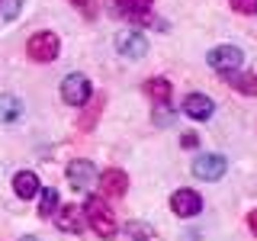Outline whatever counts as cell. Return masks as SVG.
Listing matches in <instances>:
<instances>
[{"instance_id": "obj_1", "label": "cell", "mask_w": 257, "mask_h": 241, "mask_svg": "<svg viewBox=\"0 0 257 241\" xmlns=\"http://www.w3.org/2000/svg\"><path fill=\"white\" fill-rule=\"evenodd\" d=\"M84 215H87L90 228H93L100 238H112V235H116V215H112V209L103 203L100 196H90V199H87Z\"/></svg>"}, {"instance_id": "obj_2", "label": "cell", "mask_w": 257, "mask_h": 241, "mask_svg": "<svg viewBox=\"0 0 257 241\" xmlns=\"http://www.w3.org/2000/svg\"><path fill=\"white\" fill-rule=\"evenodd\" d=\"M26 52H29L32 61H55L58 52H61V39L55 36V32H36V36L29 39Z\"/></svg>"}, {"instance_id": "obj_3", "label": "cell", "mask_w": 257, "mask_h": 241, "mask_svg": "<svg viewBox=\"0 0 257 241\" xmlns=\"http://www.w3.org/2000/svg\"><path fill=\"white\" fill-rule=\"evenodd\" d=\"M241 61H244V55H241L238 45H215L212 52H209V68H215L219 74H231V71H238Z\"/></svg>"}, {"instance_id": "obj_4", "label": "cell", "mask_w": 257, "mask_h": 241, "mask_svg": "<svg viewBox=\"0 0 257 241\" xmlns=\"http://www.w3.org/2000/svg\"><path fill=\"white\" fill-rule=\"evenodd\" d=\"M61 100L68 106H84L90 100V80L84 74H68L61 80Z\"/></svg>"}, {"instance_id": "obj_5", "label": "cell", "mask_w": 257, "mask_h": 241, "mask_svg": "<svg viewBox=\"0 0 257 241\" xmlns=\"http://www.w3.org/2000/svg\"><path fill=\"white\" fill-rule=\"evenodd\" d=\"M225 171H228V161L222 155H196V161H193L196 180H222Z\"/></svg>"}, {"instance_id": "obj_6", "label": "cell", "mask_w": 257, "mask_h": 241, "mask_svg": "<svg viewBox=\"0 0 257 241\" xmlns=\"http://www.w3.org/2000/svg\"><path fill=\"white\" fill-rule=\"evenodd\" d=\"M96 180H100V174H96V167L90 164V161L80 158V161H71L68 164V183L74 190H90Z\"/></svg>"}, {"instance_id": "obj_7", "label": "cell", "mask_w": 257, "mask_h": 241, "mask_svg": "<svg viewBox=\"0 0 257 241\" xmlns=\"http://www.w3.org/2000/svg\"><path fill=\"white\" fill-rule=\"evenodd\" d=\"M116 48H119V55H125V58H142V55L148 52V39H145L142 32H135V29H125V32L116 36Z\"/></svg>"}, {"instance_id": "obj_8", "label": "cell", "mask_w": 257, "mask_h": 241, "mask_svg": "<svg viewBox=\"0 0 257 241\" xmlns=\"http://www.w3.org/2000/svg\"><path fill=\"white\" fill-rule=\"evenodd\" d=\"M96 183H100L103 196L119 199V196H125V190H128V174L119 171V167H109V171H103V177H100Z\"/></svg>"}, {"instance_id": "obj_9", "label": "cell", "mask_w": 257, "mask_h": 241, "mask_svg": "<svg viewBox=\"0 0 257 241\" xmlns=\"http://www.w3.org/2000/svg\"><path fill=\"white\" fill-rule=\"evenodd\" d=\"M84 209L80 206H61L55 209V225H58L61 231H68V235H80V228H84Z\"/></svg>"}, {"instance_id": "obj_10", "label": "cell", "mask_w": 257, "mask_h": 241, "mask_svg": "<svg viewBox=\"0 0 257 241\" xmlns=\"http://www.w3.org/2000/svg\"><path fill=\"white\" fill-rule=\"evenodd\" d=\"M171 209L177 215H183V219H190V215H199V209H203V199H199L196 190H177L171 196Z\"/></svg>"}, {"instance_id": "obj_11", "label": "cell", "mask_w": 257, "mask_h": 241, "mask_svg": "<svg viewBox=\"0 0 257 241\" xmlns=\"http://www.w3.org/2000/svg\"><path fill=\"white\" fill-rule=\"evenodd\" d=\"M212 100H209L206 93H190L187 100H183V112H187L190 119H196V123H203V119L212 116Z\"/></svg>"}, {"instance_id": "obj_12", "label": "cell", "mask_w": 257, "mask_h": 241, "mask_svg": "<svg viewBox=\"0 0 257 241\" xmlns=\"http://www.w3.org/2000/svg\"><path fill=\"white\" fill-rule=\"evenodd\" d=\"M13 193L20 199H32L39 193V177L32 174V171H20V174L13 177Z\"/></svg>"}, {"instance_id": "obj_13", "label": "cell", "mask_w": 257, "mask_h": 241, "mask_svg": "<svg viewBox=\"0 0 257 241\" xmlns=\"http://www.w3.org/2000/svg\"><path fill=\"white\" fill-rule=\"evenodd\" d=\"M145 93H148L151 100L158 103V106H167V103H171V80H167V77H151V80H145Z\"/></svg>"}, {"instance_id": "obj_14", "label": "cell", "mask_w": 257, "mask_h": 241, "mask_svg": "<svg viewBox=\"0 0 257 241\" xmlns=\"http://www.w3.org/2000/svg\"><path fill=\"white\" fill-rule=\"evenodd\" d=\"M23 116V103L13 93H0V123H16Z\"/></svg>"}, {"instance_id": "obj_15", "label": "cell", "mask_w": 257, "mask_h": 241, "mask_svg": "<svg viewBox=\"0 0 257 241\" xmlns=\"http://www.w3.org/2000/svg\"><path fill=\"white\" fill-rule=\"evenodd\" d=\"M116 7L128 16V20H142V16L151 10V0H116Z\"/></svg>"}, {"instance_id": "obj_16", "label": "cell", "mask_w": 257, "mask_h": 241, "mask_svg": "<svg viewBox=\"0 0 257 241\" xmlns=\"http://www.w3.org/2000/svg\"><path fill=\"white\" fill-rule=\"evenodd\" d=\"M225 80L241 93H257V74H238V71H231Z\"/></svg>"}, {"instance_id": "obj_17", "label": "cell", "mask_w": 257, "mask_h": 241, "mask_svg": "<svg viewBox=\"0 0 257 241\" xmlns=\"http://www.w3.org/2000/svg\"><path fill=\"white\" fill-rule=\"evenodd\" d=\"M55 209H58V190H55V187H48V190H42L39 215H42V219H48V215H55Z\"/></svg>"}, {"instance_id": "obj_18", "label": "cell", "mask_w": 257, "mask_h": 241, "mask_svg": "<svg viewBox=\"0 0 257 241\" xmlns=\"http://www.w3.org/2000/svg\"><path fill=\"white\" fill-rule=\"evenodd\" d=\"M100 109H103V93L96 96V100H93V106L84 112V119H80V129H84V132H90V126L96 123V116H100Z\"/></svg>"}, {"instance_id": "obj_19", "label": "cell", "mask_w": 257, "mask_h": 241, "mask_svg": "<svg viewBox=\"0 0 257 241\" xmlns=\"http://www.w3.org/2000/svg\"><path fill=\"white\" fill-rule=\"evenodd\" d=\"M20 7H23V0H0V20H4V23L16 20V13H20Z\"/></svg>"}, {"instance_id": "obj_20", "label": "cell", "mask_w": 257, "mask_h": 241, "mask_svg": "<svg viewBox=\"0 0 257 241\" xmlns=\"http://www.w3.org/2000/svg\"><path fill=\"white\" fill-rule=\"evenodd\" d=\"M125 231H128L135 241H148V238H151V225H145V222H128Z\"/></svg>"}, {"instance_id": "obj_21", "label": "cell", "mask_w": 257, "mask_h": 241, "mask_svg": "<svg viewBox=\"0 0 257 241\" xmlns=\"http://www.w3.org/2000/svg\"><path fill=\"white\" fill-rule=\"evenodd\" d=\"M231 10L251 16V13H257V0H231Z\"/></svg>"}, {"instance_id": "obj_22", "label": "cell", "mask_w": 257, "mask_h": 241, "mask_svg": "<svg viewBox=\"0 0 257 241\" xmlns=\"http://www.w3.org/2000/svg\"><path fill=\"white\" fill-rule=\"evenodd\" d=\"M247 225H251V231H254V235H257V209H254L251 215H247Z\"/></svg>"}, {"instance_id": "obj_23", "label": "cell", "mask_w": 257, "mask_h": 241, "mask_svg": "<svg viewBox=\"0 0 257 241\" xmlns=\"http://www.w3.org/2000/svg\"><path fill=\"white\" fill-rule=\"evenodd\" d=\"M74 7H84V10H90V0H71Z\"/></svg>"}, {"instance_id": "obj_24", "label": "cell", "mask_w": 257, "mask_h": 241, "mask_svg": "<svg viewBox=\"0 0 257 241\" xmlns=\"http://www.w3.org/2000/svg\"><path fill=\"white\" fill-rule=\"evenodd\" d=\"M20 241H39V238L36 235H26V238H20Z\"/></svg>"}]
</instances>
